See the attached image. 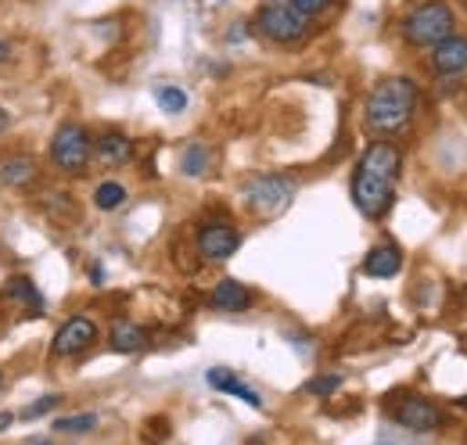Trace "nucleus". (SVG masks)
<instances>
[{
  "label": "nucleus",
  "mask_w": 467,
  "mask_h": 445,
  "mask_svg": "<svg viewBox=\"0 0 467 445\" xmlns=\"http://www.w3.org/2000/svg\"><path fill=\"white\" fill-rule=\"evenodd\" d=\"M403 166V151L392 140H374L352 172V205L367 220H385L396 202V180Z\"/></svg>",
  "instance_id": "obj_1"
},
{
  "label": "nucleus",
  "mask_w": 467,
  "mask_h": 445,
  "mask_svg": "<svg viewBox=\"0 0 467 445\" xmlns=\"http://www.w3.org/2000/svg\"><path fill=\"white\" fill-rule=\"evenodd\" d=\"M420 101V90L417 83L407 76H396V79H381L370 98H367V111H363V122L370 133L378 137H392V133H403L417 111Z\"/></svg>",
  "instance_id": "obj_2"
},
{
  "label": "nucleus",
  "mask_w": 467,
  "mask_h": 445,
  "mask_svg": "<svg viewBox=\"0 0 467 445\" xmlns=\"http://www.w3.org/2000/svg\"><path fill=\"white\" fill-rule=\"evenodd\" d=\"M453 29H457V15L446 0H420L400 22V33L410 47H435L446 36H453Z\"/></svg>",
  "instance_id": "obj_3"
},
{
  "label": "nucleus",
  "mask_w": 467,
  "mask_h": 445,
  "mask_svg": "<svg viewBox=\"0 0 467 445\" xmlns=\"http://www.w3.org/2000/svg\"><path fill=\"white\" fill-rule=\"evenodd\" d=\"M255 29L270 40V44H281V47H295L309 36L313 29V18H306L302 11H295L288 0H270L259 7V18H255Z\"/></svg>",
  "instance_id": "obj_4"
},
{
  "label": "nucleus",
  "mask_w": 467,
  "mask_h": 445,
  "mask_svg": "<svg viewBox=\"0 0 467 445\" xmlns=\"http://www.w3.org/2000/svg\"><path fill=\"white\" fill-rule=\"evenodd\" d=\"M90 155H94V140L90 133L79 126V122H61L51 137V162L68 172V176H79L83 169L90 166Z\"/></svg>",
  "instance_id": "obj_5"
},
{
  "label": "nucleus",
  "mask_w": 467,
  "mask_h": 445,
  "mask_svg": "<svg viewBox=\"0 0 467 445\" xmlns=\"http://www.w3.org/2000/svg\"><path fill=\"white\" fill-rule=\"evenodd\" d=\"M244 202H248V209H252L255 216L274 220V216H281L295 202V180L281 176V172L255 176V180L248 183V191H244Z\"/></svg>",
  "instance_id": "obj_6"
},
{
  "label": "nucleus",
  "mask_w": 467,
  "mask_h": 445,
  "mask_svg": "<svg viewBox=\"0 0 467 445\" xmlns=\"http://www.w3.org/2000/svg\"><path fill=\"white\" fill-rule=\"evenodd\" d=\"M237 248H241V230L234 222L216 220V222H205L198 230V255L205 263H227Z\"/></svg>",
  "instance_id": "obj_7"
},
{
  "label": "nucleus",
  "mask_w": 467,
  "mask_h": 445,
  "mask_svg": "<svg viewBox=\"0 0 467 445\" xmlns=\"http://www.w3.org/2000/svg\"><path fill=\"white\" fill-rule=\"evenodd\" d=\"M392 413H396V420L410 428V431H439L442 424H446V413L435 406V402H428V398H420V395H403L396 406H392Z\"/></svg>",
  "instance_id": "obj_8"
},
{
  "label": "nucleus",
  "mask_w": 467,
  "mask_h": 445,
  "mask_svg": "<svg viewBox=\"0 0 467 445\" xmlns=\"http://www.w3.org/2000/svg\"><path fill=\"white\" fill-rule=\"evenodd\" d=\"M98 341V324L90 316H72L68 324H61L55 341H51V352L55 356H79L87 352L90 345Z\"/></svg>",
  "instance_id": "obj_9"
},
{
  "label": "nucleus",
  "mask_w": 467,
  "mask_h": 445,
  "mask_svg": "<svg viewBox=\"0 0 467 445\" xmlns=\"http://www.w3.org/2000/svg\"><path fill=\"white\" fill-rule=\"evenodd\" d=\"M431 68L446 79H457L467 72V36L464 33H453L446 36L442 44L431 47Z\"/></svg>",
  "instance_id": "obj_10"
},
{
  "label": "nucleus",
  "mask_w": 467,
  "mask_h": 445,
  "mask_svg": "<svg viewBox=\"0 0 467 445\" xmlns=\"http://www.w3.org/2000/svg\"><path fill=\"white\" fill-rule=\"evenodd\" d=\"M400 270H403V252H400V244H378V248H370L367 259H363V274L374 280L396 277Z\"/></svg>",
  "instance_id": "obj_11"
},
{
  "label": "nucleus",
  "mask_w": 467,
  "mask_h": 445,
  "mask_svg": "<svg viewBox=\"0 0 467 445\" xmlns=\"http://www.w3.org/2000/svg\"><path fill=\"white\" fill-rule=\"evenodd\" d=\"M205 381H209V388L223 391V395H237V398H244L252 409H263V398H259V391L248 388L234 370H227V367H213L209 374H205Z\"/></svg>",
  "instance_id": "obj_12"
},
{
  "label": "nucleus",
  "mask_w": 467,
  "mask_h": 445,
  "mask_svg": "<svg viewBox=\"0 0 467 445\" xmlns=\"http://www.w3.org/2000/svg\"><path fill=\"white\" fill-rule=\"evenodd\" d=\"M213 309H223V313H244L248 305H252V291L241 284V280H220L216 287H213Z\"/></svg>",
  "instance_id": "obj_13"
},
{
  "label": "nucleus",
  "mask_w": 467,
  "mask_h": 445,
  "mask_svg": "<svg viewBox=\"0 0 467 445\" xmlns=\"http://www.w3.org/2000/svg\"><path fill=\"white\" fill-rule=\"evenodd\" d=\"M94 151L105 166H126L133 159V140L126 133H105V137H98Z\"/></svg>",
  "instance_id": "obj_14"
},
{
  "label": "nucleus",
  "mask_w": 467,
  "mask_h": 445,
  "mask_svg": "<svg viewBox=\"0 0 467 445\" xmlns=\"http://www.w3.org/2000/svg\"><path fill=\"white\" fill-rule=\"evenodd\" d=\"M109 345H112L116 352H122V356L140 352V348H148V331L137 327L133 320H116V324H112V334H109Z\"/></svg>",
  "instance_id": "obj_15"
},
{
  "label": "nucleus",
  "mask_w": 467,
  "mask_h": 445,
  "mask_svg": "<svg viewBox=\"0 0 467 445\" xmlns=\"http://www.w3.org/2000/svg\"><path fill=\"white\" fill-rule=\"evenodd\" d=\"M40 176V162L33 155H11L4 166H0V180L7 187H29L33 180Z\"/></svg>",
  "instance_id": "obj_16"
},
{
  "label": "nucleus",
  "mask_w": 467,
  "mask_h": 445,
  "mask_svg": "<svg viewBox=\"0 0 467 445\" xmlns=\"http://www.w3.org/2000/svg\"><path fill=\"white\" fill-rule=\"evenodd\" d=\"M4 291H7V298L18 302L26 313H44V295H40V287L29 277H11Z\"/></svg>",
  "instance_id": "obj_17"
},
{
  "label": "nucleus",
  "mask_w": 467,
  "mask_h": 445,
  "mask_svg": "<svg viewBox=\"0 0 467 445\" xmlns=\"http://www.w3.org/2000/svg\"><path fill=\"white\" fill-rule=\"evenodd\" d=\"M122 202H126V187H122V183H116V180L98 183V191H94V205H98L101 212H116V209H122Z\"/></svg>",
  "instance_id": "obj_18"
},
{
  "label": "nucleus",
  "mask_w": 467,
  "mask_h": 445,
  "mask_svg": "<svg viewBox=\"0 0 467 445\" xmlns=\"http://www.w3.org/2000/svg\"><path fill=\"white\" fill-rule=\"evenodd\" d=\"M180 169H183V176H205V169H209V148L205 144H187L183 148V155H180Z\"/></svg>",
  "instance_id": "obj_19"
},
{
  "label": "nucleus",
  "mask_w": 467,
  "mask_h": 445,
  "mask_svg": "<svg viewBox=\"0 0 467 445\" xmlns=\"http://www.w3.org/2000/svg\"><path fill=\"white\" fill-rule=\"evenodd\" d=\"M94 428H98V413H72L55 420V431H65V435H90Z\"/></svg>",
  "instance_id": "obj_20"
},
{
  "label": "nucleus",
  "mask_w": 467,
  "mask_h": 445,
  "mask_svg": "<svg viewBox=\"0 0 467 445\" xmlns=\"http://www.w3.org/2000/svg\"><path fill=\"white\" fill-rule=\"evenodd\" d=\"M155 101H159V109L166 111V115H180V111L187 109V94L180 87H159Z\"/></svg>",
  "instance_id": "obj_21"
},
{
  "label": "nucleus",
  "mask_w": 467,
  "mask_h": 445,
  "mask_svg": "<svg viewBox=\"0 0 467 445\" xmlns=\"http://www.w3.org/2000/svg\"><path fill=\"white\" fill-rule=\"evenodd\" d=\"M342 388V374H324V378H313V381H306V395H320V398H327V395H335V391Z\"/></svg>",
  "instance_id": "obj_22"
},
{
  "label": "nucleus",
  "mask_w": 467,
  "mask_h": 445,
  "mask_svg": "<svg viewBox=\"0 0 467 445\" xmlns=\"http://www.w3.org/2000/svg\"><path fill=\"white\" fill-rule=\"evenodd\" d=\"M61 402V395H44V398H36L29 409H22V420H36V417H47L55 406Z\"/></svg>",
  "instance_id": "obj_23"
},
{
  "label": "nucleus",
  "mask_w": 467,
  "mask_h": 445,
  "mask_svg": "<svg viewBox=\"0 0 467 445\" xmlns=\"http://www.w3.org/2000/svg\"><path fill=\"white\" fill-rule=\"evenodd\" d=\"M288 4H292L295 11H302L306 18H317V15H324L335 0H288Z\"/></svg>",
  "instance_id": "obj_24"
},
{
  "label": "nucleus",
  "mask_w": 467,
  "mask_h": 445,
  "mask_svg": "<svg viewBox=\"0 0 467 445\" xmlns=\"http://www.w3.org/2000/svg\"><path fill=\"white\" fill-rule=\"evenodd\" d=\"M4 61H11V44H7V40H0V65H4Z\"/></svg>",
  "instance_id": "obj_25"
},
{
  "label": "nucleus",
  "mask_w": 467,
  "mask_h": 445,
  "mask_svg": "<svg viewBox=\"0 0 467 445\" xmlns=\"http://www.w3.org/2000/svg\"><path fill=\"white\" fill-rule=\"evenodd\" d=\"M15 424V413H0V431H7Z\"/></svg>",
  "instance_id": "obj_26"
},
{
  "label": "nucleus",
  "mask_w": 467,
  "mask_h": 445,
  "mask_svg": "<svg viewBox=\"0 0 467 445\" xmlns=\"http://www.w3.org/2000/svg\"><path fill=\"white\" fill-rule=\"evenodd\" d=\"M7 126H11V115H7V111L0 109V133H4V129H7Z\"/></svg>",
  "instance_id": "obj_27"
},
{
  "label": "nucleus",
  "mask_w": 467,
  "mask_h": 445,
  "mask_svg": "<svg viewBox=\"0 0 467 445\" xmlns=\"http://www.w3.org/2000/svg\"><path fill=\"white\" fill-rule=\"evenodd\" d=\"M0 385H4V378H0Z\"/></svg>",
  "instance_id": "obj_28"
}]
</instances>
